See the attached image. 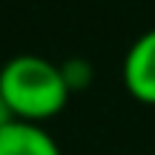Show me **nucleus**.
Returning <instances> with one entry per match:
<instances>
[{
  "mask_svg": "<svg viewBox=\"0 0 155 155\" xmlns=\"http://www.w3.org/2000/svg\"><path fill=\"white\" fill-rule=\"evenodd\" d=\"M15 121V115H12V109H9V104L3 101V95H0V132H3L9 124Z\"/></svg>",
  "mask_w": 155,
  "mask_h": 155,
  "instance_id": "obj_4",
  "label": "nucleus"
},
{
  "mask_svg": "<svg viewBox=\"0 0 155 155\" xmlns=\"http://www.w3.org/2000/svg\"><path fill=\"white\" fill-rule=\"evenodd\" d=\"M0 155H61V150L43 127L15 118L0 132Z\"/></svg>",
  "mask_w": 155,
  "mask_h": 155,
  "instance_id": "obj_3",
  "label": "nucleus"
},
{
  "mask_svg": "<svg viewBox=\"0 0 155 155\" xmlns=\"http://www.w3.org/2000/svg\"><path fill=\"white\" fill-rule=\"evenodd\" d=\"M124 83L144 104H155V29L144 32L124 58Z\"/></svg>",
  "mask_w": 155,
  "mask_h": 155,
  "instance_id": "obj_2",
  "label": "nucleus"
},
{
  "mask_svg": "<svg viewBox=\"0 0 155 155\" xmlns=\"http://www.w3.org/2000/svg\"><path fill=\"white\" fill-rule=\"evenodd\" d=\"M69 81L61 66L40 55H15L0 66V95L17 121H43L63 109Z\"/></svg>",
  "mask_w": 155,
  "mask_h": 155,
  "instance_id": "obj_1",
  "label": "nucleus"
}]
</instances>
